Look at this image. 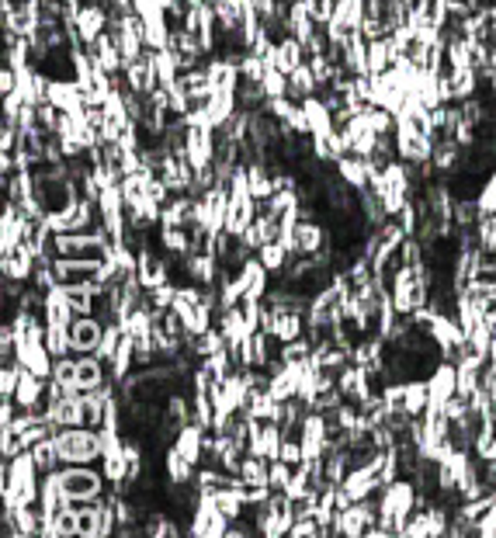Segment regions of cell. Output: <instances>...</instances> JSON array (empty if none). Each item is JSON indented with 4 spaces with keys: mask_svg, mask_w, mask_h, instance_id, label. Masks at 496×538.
<instances>
[{
    "mask_svg": "<svg viewBox=\"0 0 496 538\" xmlns=\"http://www.w3.org/2000/svg\"><path fill=\"white\" fill-rule=\"evenodd\" d=\"M125 83H128V90H136V94H153L160 83H157V70H153V49H146V56L143 59H136V63H128L122 70Z\"/></svg>",
    "mask_w": 496,
    "mask_h": 538,
    "instance_id": "cell-15",
    "label": "cell"
},
{
    "mask_svg": "<svg viewBox=\"0 0 496 538\" xmlns=\"http://www.w3.org/2000/svg\"><path fill=\"white\" fill-rule=\"evenodd\" d=\"M205 441H208V427H202V424H184L170 448L181 452L191 465H202V458H205Z\"/></svg>",
    "mask_w": 496,
    "mask_h": 538,
    "instance_id": "cell-13",
    "label": "cell"
},
{
    "mask_svg": "<svg viewBox=\"0 0 496 538\" xmlns=\"http://www.w3.org/2000/svg\"><path fill=\"white\" fill-rule=\"evenodd\" d=\"M264 333L278 337L282 344L298 340V337H309V316H306V313H275V316H271V327Z\"/></svg>",
    "mask_w": 496,
    "mask_h": 538,
    "instance_id": "cell-17",
    "label": "cell"
},
{
    "mask_svg": "<svg viewBox=\"0 0 496 538\" xmlns=\"http://www.w3.org/2000/svg\"><path fill=\"white\" fill-rule=\"evenodd\" d=\"M267 472H271V462L257 456H244L240 462V480L244 483H267Z\"/></svg>",
    "mask_w": 496,
    "mask_h": 538,
    "instance_id": "cell-30",
    "label": "cell"
},
{
    "mask_svg": "<svg viewBox=\"0 0 496 538\" xmlns=\"http://www.w3.org/2000/svg\"><path fill=\"white\" fill-rule=\"evenodd\" d=\"M59 285H101V261H81V257H52ZM105 289V285H101Z\"/></svg>",
    "mask_w": 496,
    "mask_h": 538,
    "instance_id": "cell-5",
    "label": "cell"
},
{
    "mask_svg": "<svg viewBox=\"0 0 496 538\" xmlns=\"http://www.w3.org/2000/svg\"><path fill=\"white\" fill-rule=\"evenodd\" d=\"M264 97H289V74H282L278 66H271L267 74H264Z\"/></svg>",
    "mask_w": 496,
    "mask_h": 538,
    "instance_id": "cell-35",
    "label": "cell"
},
{
    "mask_svg": "<svg viewBox=\"0 0 496 538\" xmlns=\"http://www.w3.org/2000/svg\"><path fill=\"white\" fill-rule=\"evenodd\" d=\"M316 94H320V81H316V74H313V66H309V59H306L289 77V97L306 101V97H316Z\"/></svg>",
    "mask_w": 496,
    "mask_h": 538,
    "instance_id": "cell-24",
    "label": "cell"
},
{
    "mask_svg": "<svg viewBox=\"0 0 496 538\" xmlns=\"http://www.w3.org/2000/svg\"><path fill=\"white\" fill-rule=\"evenodd\" d=\"M455 393H458V365L441 362V365L430 372V378H427V396H430V407H427V410H445Z\"/></svg>",
    "mask_w": 496,
    "mask_h": 538,
    "instance_id": "cell-7",
    "label": "cell"
},
{
    "mask_svg": "<svg viewBox=\"0 0 496 538\" xmlns=\"http://www.w3.org/2000/svg\"><path fill=\"white\" fill-rule=\"evenodd\" d=\"M74 28H77V35H81L83 45H94V42L112 28V14H108L105 4H83L81 18H77Z\"/></svg>",
    "mask_w": 496,
    "mask_h": 538,
    "instance_id": "cell-10",
    "label": "cell"
},
{
    "mask_svg": "<svg viewBox=\"0 0 496 538\" xmlns=\"http://www.w3.org/2000/svg\"><path fill=\"white\" fill-rule=\"evenodd\" d=\"M164 469L170 487H188V483H195V472H198V465H191L188 458L181 456V452H174V448L164 452Z\"/></svg>",
    "mask_w": 496,
    "mask_h": 538,
    "instance_id": "cell-22",
    "label": "cell"
},
{
    "mask_svg": "<svg viewBox=\"0 0 496 538\" xmlns=\"http://www.w3.org/2000/svg\"><path fill=\"white\" fill-rule=\"evenodd\" d=\"M337 174L354 188V191H365L368 184H372V167H368V160L365 157H358V153H347V157H340L337 160Z\"/></svg>",
    "mask_w": 496,
    "mask_h": 538,
    "instance_id": "cell-20",
    "label": "cell"
},
{
    "mask_svg": "<svg viewBox=\"0 0 496 538\" xmlns=\"http://www.w3.org/2000/svg\"><path fill=\"white\" fill-rule=\"evenodd\" d=\"M56 445H59L63 465H101V438L90 427L56 431Z\"/></svg>",
    "mask_w": 496,
    "mask_h": 538,
    "instance_id": "cell-3",
    "label": "cell"
},
{
    "mask_svg": "<svg viewBox=\"0 0 496 538\" xmlns=\"http://www.w3.org/2000/svg\"><path fill=\"white\" fill-rule=\"evenodd\" d=\"M396 153H399V160H407V164H430V157H434V143L423 136V132H416L414 122L410 119H403V115H396Z\"/></svg>",
    "mask_w": 496,
    "mask_h": 538,
    "instance_id": "cell-4",
    "label": "cell"
},
{
    "mask_svg": "<svg viewBox=\"0 0 496 538\" xmlns=\"http://www.w3.org/2000/svg\"><path fill=\"white\" fill-rule=\"evenodd\" d=\"M365 119H368V125H372L378 136H389V132H396V115H392L389 108L368 105V108H365Z\"/></svg>",
    "mask_w": 496,
    "mask_h": 538,
    "instance_id": "cell-33",
    "label": "cell"
},
{
    "mask_svg": "<svg viewBox=\"0 0 496 538\" xmlns=\"http://www.w3.org/2000/svg\"><path fill=\"white\" fill-rule=\"evenodd\" d=\"M56 480H59L63 494L74 507L90 503L108 490V480H105L101 465H63V469H56Z\"/></svg>",
    "mask_w": 496,
    "mask_h": 538,
    "instance_id": "cell-2",
    "label": "cell"
},
{
    "mask_svg": "<svg viewBox=\"0 0 496 538\" xmlns=\"http://www.w3.org/2000/svg\"><path fill=\"white\" fill-rule=\"evenodd\" d=\"M35 264H39V257H35V250L32 247H21L14 250V253H7V257H0V275L4 278H11V282H21V285H32V275H35Z\"/></svg>",
    "mask_w": 496,
    "mask_h": 538,
    "instance_id": "cell-12",
    "label": "cell"
},
{
    "mask_svg": "<svg viewBox=\"0 0 496 538\" xmlns=\"http://www.w3.org/2000/svg\"><path fill=\"white\" fill-rule=\"evenodd\" d=\"M42 320H45L49 327H70V324H74V309H70V302H66V285H56V289L45 292Z\"/></svg>",
    "mask_w": 496,
    "mask_h": 538,
    "instance_id": "cell-18",
    "label": "cell"
},
{
    "mask_svg": "<svg viewBox=\"0 0 496 538\" xmlns=\"http://www.w3.org/2000/svg\"><path fill=\"white\" fill-rule=\"evenodd\" d=\"M90 49V56H94V63L105 70V74H112V77H119L125 70V56L122 49H119V42L112 39V32H105L101 39L94 42V45H87Z\"/></svg>",
    "mask_w": 496,
    "mask_h": 538,
    "instance_id": "cell-16",
    "label": "cell"
},
{
    "mask_svg": "<svg viewBox=\"0 0 496 538\" xmlns=\"http://www.w3.org/2000/svg\"><path fill=\"white\" fill-rule=\"evenodd\" d=\"M479 212H496V167H493V174L483 181V188H479Z\"/></svg>",
    "mask_w": 496,
    "mask_h": 538,
    "instance_id": "cell-36",
    "label": "cell"
},
{
    "mask_svg": "<svg viewBox=\"0 0 496 538\" xmlns=\"http://www.w3.org/2000/svg\"><path fill=\"white\" fill-rule=\"evenodd\" d=\"M32 458L39 465V472H56L63 469V456H59V445H56V434L52 438H42L39 445L32 448Z\"/></svg>",
    "mask_w": 496,
    "mask_h": 538,
    "instance_id": "cell-25",
    "label": "cell"
},
{
    "mask_svg": "<svg viewBox=\"0 0 496 538\" xmlns=\"http://www.w3.org/2000/svg\"><path fill=\"white\" fill-rule=\"evenodd\" d=\"M389 295H392L396 313H403V316H414L420 309H427V302H430V271L427 268L396 271V278L389 282Z\"/></svg>",
    "mask_w": 496,
    "mask_h": 538,
    "instance_id": "cell-1",
    "label": "cell"
},
{
    "mask_svg": "<svg viewBox=\"0 0 496 538\" xmlns=\"http://www.w3.org/2000/svg\"><path fill=\"white\" fill-rule=\"evenodd\" d=\"M208 4H212V7H219V4H222V0H208Z\"/></svg>",
    "mask_w": 496,
    "mask_h": 538,
    "instance_id": "cell-38",
    "label": "cell"
},
{
    "mask_svg": "<svg viewBox=\"0 0 496 538\" xmlns=\"http://www.w3.org/2000/svg\"><path fill=\"white\" fill-rule=\"evenodd\" d=\"M313 351H316V344H313L309 337H298V340L282 344V362H285V365H309V362H313Z\"/></svg>",
    "mask_w": 496,
    "mask_h": 538,
    "instance_id": "cell-28",
    "label": "cell"
},
{
    "mask_svg": "<svg viewBox=\"0 0 496 538\" xmlns=\"http://www.w3.org/2000/svg\"><path fill=\"white\" fill-rule=\"evenodd\" d=\"M257 257H260V264L278 278L285 268H289V261H291V253L285 244H278V240H271V244H264V247L257 250Z\"/></svg>",
    "mask_w": 496,
    "mask_h": 538,
    "instance_id": "cell-26",
    "label": "cell"
},
{
    "mask_svg": "<svg viewBox=\"0 0 496 538\" xmlns=\"http://www.w3.org/2000/svg\"><path fill=\"white\" fill-rule=\"evenodd\" d=\"M191 351H195V358L202 362V358H208V355L226 351V337H222V331H219V327H212V331L191 337Z\"/></svg>",
    "mask_w": 496,
    "mask_h": 538,
    "instance_id": "cell-27",
    "label": "cell"
},
{
    "mask_svg": "<svg viewBox=\"0 0 496 538\" xmlns=\"http://www.w3.org/2000/svg\"><path fill=\"white\" fill-rule=\"evenodd\" d=\"M45 347L52 358H66L74 355V344H70V327H49L45 324Z\"/></svg>",
    "mask_w": 496,
    "mask_h": 538,
    "instance_id": "cell-29",
    "label": "cell"
},
{
    "mask_svg": "<svg viewBox=\"0 0 496 538\" xmlns=\"http://www.w3.org/2000/svg\"><path fill=\"white\" fill-rule=\"evenodd\" d=\"M112 378L108 362H101L97 355H77V393H94Z\"/></svg>",
    "mask_w": 496,
    "mask_h": 538,
    "instance_id": "cell-14",
    "label": "cell"
},
{
    "mask_svg": "<svg viewBox=\"0 0 496 538\" xmlns=\"http://www.w3.org/2000/svg\"><path fill=\"white\" fill-rule=\"evenodd\" d=\"M392 63H396V49H392L389 35H385V39L368 42V77L389 74V70H392Z\"/></svg>",
    "mask_w": 496,
    "mask_h": 538,
    "instance_id": "cell-23",
    "label": "cell"
},
{
    "mask_svg": "<svg viewBox=\"0 0 496 538\" xmlns=\"http://www.w3.org/2000/svg\"><path fill=\"white\" fill-rule=\"evenodd\" d=\"M45 396V378H39L35 372L21 369V378H18V389H14V403L18 410H35Z\"/></svg>",
    "mask_w": 496,
    "mask_h": 538,
    "instance_id": "cell-21",
    "label": "cell"
},
{
    "mask_svg": "<svg viewBox=\"0 0 496 538\" xmlns=\"http://www.w3.org/2000/svg\"><path fill=\"white\" fill-rule=\"evenodd\" d=\"M52 378L63 382L70 393H77V355H66V358H56V369H52Z\"/></svg>",
    "mask_w": 496,
    "mask_h": 538,
    "instance_id": "cell-34",
    "label": "cell"
},
{
    "mask_svg": "<svg viewBox=\"0 0 496 538\" xmlns=\"http://www.w3.org/2000/svg\"><path fill=\"white\" fill-rule=\"evenodd\" d=\"M309 59V52H306V42H298L295 35H282V39L275 42V49L264 56V63H267V70L271 66H278L282 74H295L302 63Z\"/></svg>",
    "mask_w": 496,
    "mask_h": 538,
    "instance_id": "cell-9",
    "label": "cell"
},
{
    "mask_svg": "<svg viewBox=\"0 0 496 538\" xmlns=\"http://www.w3.org/2000/svg\"><path fill=\"white\" fill-rule=\"evenodd\" d=\"M291 476H295V469H291L289 462L275 458V462H271V472H267V487H271L275 494H289Z\"/></svg>",
    "mask_w": 496,
    "mask_h": 538,
    "instance_id": "cell-32",
    "label": "cell"
},
{
    "mask_svg": "<svg viewBox=\"0 0 496 538\" xmlns=\"http://www.w3.org/2000/svg\"><path fill=\"white\" fill-rule=\"evenodd\" d=\"M229 518L215 507V500L212 497H202V503H198V511H195V518H191V525H188V532L195 538H222L226 532H229Z\"/></svg>",
    "mask_w": 496,
    "mask_h": 538,
    "instance_id": "cell-6",
    "label": "cell"
},
{
    "mask_svg": "<svg viewBox=\"0 0 496 538\" xmlns=\"http://www.w3.org/2000/svg\"><path fill=\"white\" fill-rule=\"evenodd\" d=\"M45 101L56 105V108L66 112V115H81V112H87V101H83V90L77 81H49Z\"/></svg>",
    "mask_w": 496,
    "mask_h": 538,
    "instance_id": "cell-11",
    "label": "cell"
},
{
    "mask_svg": "<svg viewBox=\"0 0 496 538\" xmlns=\"http://www.w3.org/2000/svg\"><path fill=\"white\" fill-rule=\"evenodd\" d=\"M302 112H306V122H309V136L313 139H323L333 132V108L316 94V97H306L302 101Z\"/></svg>",
    "mask_w": 496,
    "mask_h": 538,
    "instance_id": "cell-19",
    "label": "cell"
},
{
    "mask_svg": "<svg viewBox=\"0 0 496 538\" xmlns=\"http://www.w3.org/2000/svg\"><path fill=\"white\" fill-rule=\"evenodd\" d=\"M476 240L486 253H496V212H483L476 222Z\"/></svg>",
    "mask_w": 496,
    "mask_h": 538,
    "instance_id": "cell-31",
    "label": "cell"
},
{
    "mask_svg": "<svg viewBox=\"0 0 496 538\" xmlns=\"http://www.w3.org/2000/svg\"><path fill=\"white\" fill-rule=\"evenodd\" d=\"M490 25H493V28H496V7H493V11H490Z\"/></svg>",
    "mask_w": 496,
    "mask_h": 538,
    "instance_id": "cell-37",
    "label": "cell"
},
{
    "mask_svg": "<svg viewBox=\"0 0 496 538\" xmlns=\"http://www.w3.org/2000/svg\"><path fill=\"white\" fill-rule=\"evenodd\" d=\"M105 331H108V324H105V320H97V316H74V324H70V344H74V355H97Z\"/></svg>",
    "mask_w": 496,
    "mask_h": 538,
    "instance_id": "cell-8",
    "label": "cell"
}]
</instances>
